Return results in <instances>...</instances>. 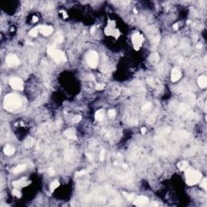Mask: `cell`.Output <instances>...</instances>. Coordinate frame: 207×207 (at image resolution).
<instances>
[{"label":"cell","instance_id":"1","mask_svg":"<svg viewBox=\"0 0 207 207\" xmlns=\"http://www.w3.org/2000/svg\"><path fill=\"white\" fill-rule=\"evenodd\" d=\"M21 105H22V101L20 96L15 93L8 94L4 98L3 107L7 111L12 112L14 110L18 109Z\"/></svg>","mask_w":207,"mask_h":207},{"label":"cell","instance_id":"2","mask_svg":"<svg viewBox=\"0 0 207 207\" xmlns=\"http://www.w3.org/2000/svg\"><path fill=\"white\" fill-rule=\"evenodd\" d=\"M47 52L48 54L52 57L57 63H63L66 61V57L65 54L61 50L57 49L54 45H49L47 47Z\"/></svg>","mask_w":207,"mask_h":207},{"label":"cell","instance_id":"3","mask_svg":"<svg viewBox=\"0 0 207 207\" xmlns=\"http://www.w3.org/2000/svg\"><path fill=\"white\" fill-rule=\"evenodd\" d=\"M201 176L202 175L201 172H199L198 171L191 169V168L187 169L186 172H185L186 183L189 185H194L197 184L200 181V180L201 179Z\"/></svg>","mask_w":207,"mask_h":207},{"label":"cell","instance_id":"4","mask_svg":"<svg viewBox=\"0 0 207 207\" xmlns=\"http://www.w3.org/2000/svg\"><path fill=\"white\" fill-rule=\"evenodd\" d=\"M87 62L91 68H96L98 64V54L96 51H90L87 54Z\"/></svg>","mask_w":207,"mask_h":207},{"label":"cell","instance_id":"5","mask_svg":"<svg viewBox=\"0 0 207 207\" xmlns=\"http://www.w3.org/2000/svg\"><path fill=\"white\" fill-rule=\"evenodd\" d=\"M132 42H133L134 49L139 50L143 42V37L139 32H136L132 36Z\"/></svg>","mask_w":207,"mask_h":207},{"label":"cell","instance_id":"6","mask_svg":"<svg viewBox=\"0 0 207 207\" xmlns=\"http://www.w3.org/2000/svg\"><path fill=\"white\" fill-rule=\"evenodd\" d=\"M9 83H10L11 88L15 89V90H23L24 88L23 81L20 78H17V77L11 78L9 80Z\"/></svg>","mask_w":207,"mask_h":207},{"label":"cell","instance_id":"7","mask_svg":"<svg viewBox=\"0 0 207 207\" xmlns=\"http://www.w3.org/2000/svg\"><path fill=\"white\" fill-rule=\"evenodd\" d=\"M6 62L9 66L13 67L16 66L20 64V60H19L18 57L15 54H9L6 57Z\"/></svg>","mask_w":207,"mask_h":207},{"label":"cell","instance_id":"8","mask_svg":"<svg viewBox=\"0 0 207 207\" xmlns=\"http://www.w3.org/2000/svg\"><path fill=\"white\" fill-rule=\"evenodd\" d=\"M148 201H149V200L146 197L139 196L138 197H136V198H134V204L137 206H145Z\"/></svg>","mask_w":207,"mask_h":207},{"label":"cell","instance_id":"9","mask_svg":"<svg viewBox=\"0 0 207 207\" xmlns=\"http://www.w3.org/2000/svg\"><path fill=\"white\" fill-rule=\"evenodd\" d=\"M182 73L179 68H174L171 73V79L172 82H176L181 78Z\"/></svg>","mask_w":207,"mask_h":207},{"label":"cell","instance_id":"10","mask_svg":"<svg viewBox=\"0 0 207 207\" xmlns=\"http://www.w3.org/2000/svg\"><path fill=\"white\" fill-rule=\"evenodd\" d=\"M53 28L51 26H46V25H42L40 26V32L43 34L44 36H49L53 32Z\"/></svg>","mask_w":207,"mask_h":207},{"label":"cell","instance_id":"11","mask_svg":"<svg viewBox=\"0 0 207 207\" xmlns=\"http://www.w3.org/2000/svg\"><path fill=\"white\" fill-rule=\"evenodd\" d=\"M174 138L175 139H183V138H187L189 136V134L184 131H177L174 133Z\"/></svg>","mask_w":207,"mask_h":207},{"label":"cell","instance_id":"12","mask_svg":"<svg viewBox=\"0 0 207 207\" xmlns=\"http://www.w3.org/2000/svg\"><path fill=\"white\" fill-rule=\"evenodd\" d=\"M64 135L68 138L71 139H76V134L75 131L73 129H67L66 131L64 132Z\"/></svg>","mask_w":207,"mask_h":207},{"label":"cell","instance_id":"13","mask_svg":"<svg viewBox=\"0 0 207 207\" xmlns=\"http://www.w3.org/2000/svg\"><path fill=\"white\" fill-rule=\"evenodd\" d=\"M30 184V181L29 182H26V179L25 178H23V179H21L20 180H16V181L13 182L12 184L14 185L15 187L18 188V187H24L25 186V185H28Z\"/></svg>","mask_w":207,"mask_h":207},{"label":"cell","instance_id":"14","mask_svg":"<svg viewBox=\"0 0 207 207\" xmlns=\"http://www.w3.org/2000/svg\"><path fill=\"white\" fill-rule=\"evenodd\" d=\"M197 83H198V85H199L200 88H206L207 78L206 76H200L198 78V80H197Z\"/></svg>","mask_w":207,"mask_h":207},{"label":"cell","instance_id":"15","mask_svg":"<svg viewBox=\"0 0 207 207\" xmlns=\"http://www.w3.org/2000/svg\"><path fill=\"white\" fill-rule=\"evenodd\" d=\"M3 152L7 155H12L15 153V148L10 145H7L3 149Z\"/></svg>","mask_w":207,"mask_h":207},{"label":"cell","instance_id":"16","mask_svg":"<svg viewBox=\"0 0 207 207\" xmlns=\"http://www.w3.org/2000/svg\"><path fill=\"white\" fill-rule=\"evenodd\" d=\"M95 117H96V120H97V121H102L104 119V111L103 109L98 110V111L96 112Z\"/></svg>","mask_w":207,"mask_h":207},{"label":"cell","instance_id":"17","mask_svg":"<svg viewBox=\"0 0 207 207\" xmlns=\"http://www.w3.org/2000/svg\"><path fill=\"white\" fill-rule=\"evenodd\" d=\"M26 168H27V167H26L25 164L18 165L17 167L14 168L13 172H14V173H20V172H23V171H24Z\"/></svg>","mask_w":207,"mask_h":207},{"label":"cell","instance_id":"18","mask_svg":"<svg viewBox=\"0 0 207 207\" xmlns=\"http://www.w3.org/2000/svg\"><path fill=\"white\" fill-rule=\"evenodd\" d=\"M177 166L180 171H184L187 169L188 167H189V164H188V163L185 162V161H182V162H180L178 163Z\"/></svg>","mask_w":207,"mask_h":207},{"label":"cell","instance_id":"19","mask_svg":"<svg viewBox=\"0 0 207 207\" xmlns=\"http://www.w3.org/2000/svg\"><path fill=\"white\" fill-rule=\"evenodd\" d=\"M40 32V27L38 26V27H36L34 28H32V29L30 31L29 35L31 36V37H37V36L38 32Z\"/></svg>","mask_w":207,"mask_h":207},{"label":"cell","instance_id":"20","mask_svg":"<svg viewBox=\"0 0 207 207\" xmlns=\"http://www.w3.org/2000/svg\"><path fill=\"white\" fill-rule=\"evenodd\" d=\"M33 145V139L32 138H28L27 139L25 140V143H24V146L26 148H31Z\"/></svg>","mask_w":207,"mask_h":207},{"label":"cell","instance_id":"21","mask_svg":"<svg viewBox=\"0 0 207 207\" xmlns=\"http://www.w3.org/2000/svg\"><path fill=\"white\" fill-rule=\"evenodd\" d=\"M150 61L152 62H156L159 61V54H157V53H155V54H151L150 56Z\"/></svg>","mask_w":207,"mask_h":207},{"label":"cell","instance_id":"22","mask_svg":"<svg viewBox=\"0 0 207 207\" xmlns=\"http://www.w3.org/2000/svg\"><path fill=\"white\" fill-rule=\"evenodd\" d=\"M59 185H60L59 182L57 181V180H54V181L51 184H50V190H51L52 192L54 191V190L56 189L57 188L59 187Z\"/></svg>","mask_w":207,"mask_h":207},{"label":"cell","instance_id":"23","mask_svg":"<svg viewBox=\"0 0 207 207\" xmlns=\"http://www.w3.org/2000/svg\"><path fill=\"white\" fill-rule=\"evenodd\" d=\"M123 194H124V196L126 197V198L128 199V201H134V198H135L134 194H128V193H126V192H123Z\"/></svg>","mask_w":207,"mask_h":207},{"label":"cell","instance_id":"24","mask_svg":"<svg viewBox=\"0 0 207 207\" xmlns=\"http://www.w3.org/2000/svg\"><path fill=\"white\" fill-rule=\"evenodd\" d=\"M151 103H146L143 106V108H142V110H143V112H146V111H148V110L151 109Z\"/></svg>","mask_w":207,"mask_h":207},{"label":"cell","instance_id":"25","mask_svg":"<svg viewBox=\"0 0 207 207\" xmlns=\"http://www.w3.org/2000/svg\"><path fill=\"white\" fill-rule=\"evenodd\" d=\"M55 39H56V43H57H57L59 44V43H62V41H63V37H62V36L61 33H57Z\"/></svg>","mask_w":207,"mask_h":207},{"label":"cell","instance_id":"26","mask_svg":"<svg viewBox=\"0 0 207 207\" xmlns=\"http://www.w3.org/2000/svg\"><path fill=\"white\" fill-rule=\"evenodd\" d=\"M201 186L205 190L207 189V180H206V178H204V179L202 180L201 184Z\"/></svg>","mask_w":207,"mask_h":207},{"label":"cell","instance_id":"27","mask_svg":"<svg viewBox=\"0 0 207 207\" xmlns=\"http://www.w3.org/2000/svg\"><path fill=\"white\" fill-rule=\"evenodd\" d=\"M12 194L14 195V196L17 197H21V192L19 191V190L16 189L12 190Z\"/></svg>","mask_w":207,"mask_h":207},{"label":"cell","instance_id":"28","mask_svg":"<svg viewBox=\"0 0 207 207\" xmlns=\"http://www.w3.org/2000/svg\"><path fill=\"white\" fill-rule=\"evenodd\" d=\"M108 113H109V117H111V118H113V117H114L115 116H116V111H115L114 109H111V110H109Z\"/></svg>","mask_w":207,"mask_h":207},{"label":"cell","instance_id":"29","mask_svg":"<svg viewBox=\"0 0 207 207\" xmlns=\"http://www.w3.org/2000/svg\"><path fill=\"white\" fill-rule=\"evenodd\" d=\"M81 119H82V117L80 116V115H78V116L74 117V118H73V121H74V122H75V123H78V122H79V121H81Z\"/></svg>","mask_w":207,"mask_h":207},{"label":"cell","instance_id":"30","mask_svg":"<svg viewBox=\"0 0 207 207\" xmlns=\"http://www.w3.org/2000/svg\"><path fill=\"white\" fill-rule=\"evenodd\" d=\"M104 155H105V151L104 150H102L100 151V159L101 161H104Z\"/></svg>","mask_w":207,"mask_h":207},{"label":"cell","instance_id":"31","mask_svg":"<svg viewBox=\"0 0 207 207\" xmlns=\"http://www.w3.org/2000/svg\"><path fill=\"white\" fill-rule=\"evenodd\" d=\"M104 88V83H98L96 85V89L97 90H103Z\"/></svg>","mask_w":207,"mask_h":207},{"label":"cell","instance_id":"32","mask_svg":"<svg viewBox=\"0 0 207 207\" xmlns=\"http://www.w3.org/2000/svg\"><path fill=\"white\" fill-rule=\"evenodd\" d=\"M86 173H87V172L85 170H82V171H80V172H77L76 174H77V175H85Z\"/></svg>","mask_w":207,"mask_h":207},{"label":"cell","instance_id":"33","mask_svg":"<svg viewBox=\"0 0 207 207\" xmlns=\"http://www.w3.org/2000/svg\"><path fill=\"white\" fill-rule=\"evenodd\" d=\"M54 173H55L54 169V168H52V167H50L49 169V174L50 175H54Z\"/></svg>","mask_w":207,"mask_h":207},{"label":"cell","instance_id":"34","mask_svg":"<svg viewBox=\"0 0 207 207\" xmlns=\"http://www.w3.org/2000/svg\"><path fill=\"white\" fill-rule=\"evenodd\" d=\"M146 129L145 128V127H143V128H142L141 129V133L143 134H144L146 133Z\"/></svg>","mask_w":207,"mask_h":207},{"label":"cell","instance_id":"35","mask_svg":"<svg viewBox=\"0 0 207 207\" xmlns=\"http://www.w3.org/2000/svg\"><path fill=\"white\" fill-rule=\"evenodd\" d=\"M178 27H179V24H175L173 25V28H174L175 30H177Z\"/></svg>","mask_w":207,"mask_h":207},{"label":"cell","instance_id":"36","mask_svg":"<svg viewBox=\"0 0 207 207\" xmlns=\"http://www.w3.org/2000/svg\"><path fill=\"white\" fill-rule=\"evenodd\" d=\"M37 20H38V18L37 17V16H33V17H32V21H33V22L35 23V22H37Z\"/></svg>","mask_w":207,"mask_h":207},{"label":"cell","instance_id":"37","mask_svg":"<svg viewBox=\"0 0 207 207\" xmlns=\"http://www.w3.org/2000/svg\"><path fill=\"white\" fill-rule=\"evenodd\" d=\"M95 31H96V27H92L91 28V33H92L93 34V33L95 32Z\"/></svg>","mask_w":207,"mask_h":207},{"label":"cell","instance_id":"38","mask_svg":"<svg viewBox=\"0 0 207 207\" xmlns=\"http://www.w3.org/2000/svg\"><path fill=\"white\" fill-rule=\"evenodd\" d=\"M62 12L63 13V16H64V17H67V15L66 14V12H64V11H62Z\"/></svg>","mask_w":207,"mask_h":207},{"label":"cell","instance_id":"39","mask_svg":"<svg viewBox=\"0 0 207 207\" xmlns=\"http://www.w3.org/2000/svg\"><path fill=\"white\" fill-rule=\"evenodd\" d=\"M197 48H201V45H197Z\"/></svg>","mask_w":207,"mask_h":207},{"label":"cell","instance_id":"40","mask_svg":"<svg viewBox=\"0 0 207 207\" xmlns=\"http://www.w3.org/2000/svg\"><path fill=\"white\" fill-rule=\"evenodd\" d=\"M153 205H154V206H158V204H157V203H155V202H154Z\"/></svg>","mask_w":207,"mask_h":207},{"label":"cell","instance_id":"41","mask_svg":"<svg viewBox=\"0 0 207 207\" xmlns=\"http://www.w3.org/2000/svg\"><path fill=\"white\" fill-rule=\"evenodd\" d=\"M134 13L137 14V10H136V9H134Z\"/></svg>","mask_w":207,"mask_h":207}]
</instances>
